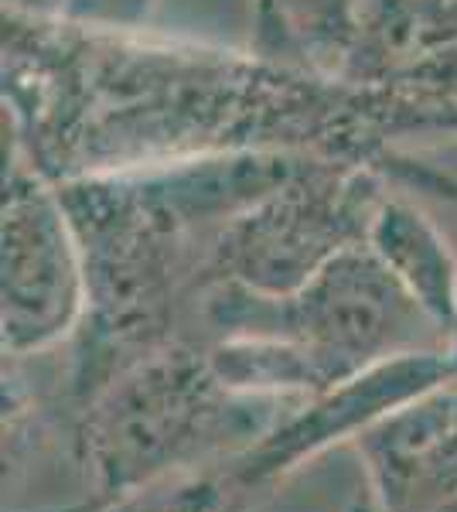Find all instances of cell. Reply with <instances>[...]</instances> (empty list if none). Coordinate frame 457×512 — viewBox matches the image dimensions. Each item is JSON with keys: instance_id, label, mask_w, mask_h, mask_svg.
<instances>
[{"instance_id": "6da1fadb", "label": "cell", "mask_w": 457, "mask_h": 512, "mask_svg": "<svg viewBox=\"0 0 457 512\" xmlns=\"http://www.w3.org/2000/svg\"><path fill=\"white\" fill-rule=\"evenodd\" d=\"M0 28L4 147L55 185L222 154L345 158L386 175L400 140L430 134L420 106L256 48L14 11Z\"/></svg>"}, {"instance_id": "7a4b0ae2", "label": "cell", "mask_w": 457, "mask_h": 512, "mask_svg": "<svg viewBox=\"0 0 457 512\" xmlns=\"http://www.w3.org/2000/svg\"><path fill=\"white\" fill-rule=\"evenodd\" d=\"M294 154H222L58 181L82 267L86 315L55 386L62 414L178 338H195L209 263L239 212L290 171Z\"/></svg>"}, {"instance_id": "3957f363", "label": "cell", "mask_w": 457, "mask_h": 512, "mask_svg": "<svg viewBox=\"0 0 457 512\" xmlns=\"http://www.w3.org/2000/svg\"><path fill=\"white\" fill-rule=\"evenodd\" d=\"M301 400L239 393L212 369L198 338H178L62 417L65 444L93 499L171 475L222 472L267 437Z\"/></svg>"}, {"instance_id": "277c9868", "label": "cell", "mask_w": 457, "mask_h": 512, "mask_svg": "<svg viewBox=\"0 0 457 512\" xmlns=\"http://www.w3.org/2000/svg\"><path fill=\"white\" fill-rule=\"evenodd\" d=\"M195 325L205 345L229 335L284 338L301 352L318 393L396 355L447 349V338L369 246L342 253L284 297L236 284L205 287Z\"/></svg>"}, {"instance_id": "5b68a950", "label": "cell", "mask_w": 457, "mask_h": 512, "mask_svg": "<svg viewBox=\"0 0 457 512\" xmlns=\"http://www.w3.org/2000/svg\"><path fill=\"white\" fill-rule=\"evenodd\" d=\"M393 185L379 168L345 158H297L263 198L226 226L209 263L212 284L284 297L331 260L359 250Z\"/></svg>"}, {"instance_id": "8992f818", "label": "cell", "mask_w": 457, "mask_h": 512, "mask_svg": "<svg viewBox=\"0 0 457 512\" xmlns=\"http://www.w3.org/2000/svg\"><path fill=\"white\" fill-rule=\"evenodd\" d=\"M86 315V267L58 185L4 147L0 349L31 359L72 342Z\"/></svg>"}, {"instance_id": "52a82bcc", "label": "cell", "mask_w": 457, "mask_h": 512, "mask_svg": "<svg viewBox=\"0 0 457 512\" xmlns=\"http://www.w3.org/2000/svg\"><path fill=\"white\" fill-rule=\"evenodd\" d=\"M451 379H457V369L447 349L406 352L379 362V366L297 403L256 448H249L243 458L222 468L226 485L236 499H243L253 489L284 482L307 461L321 458L331 448H342V444H355L382 417L396 414L406 403L420 400L423 393L437 390Z\"/></svg>"}, {"instance_id": "ba28073f", "label": "cell", "mask_w": 457, "mask_h": 512, "mask_svg": "<svg viewBox=\"0 0 457 512\" xmlns=\"http://www.w3.org/2000/svg\"><path fill=\"white\" fill-rule=\"evenodd\" d=\"M338 79L430 113L457 137V0H362Z\"/></svg>"}, {"instance_id": "9c48e42d", "label": "cell", "mask_w": 457, "mask_h": 512, "mask_svg": "<svg viewBox=\"0 0 457 512\" xmlns=\"http://www.w3.org/2000/svg\"><path fill=\"white\" fill-rule=\"evenodd\" d=\"M379 512L457 506V379L372 424L359 441Z\"/></svg>"}, {"instance_id": "30bf717a", "label": "cell", "mask_w": 457, "mask_h": 512, "mask_svg": "<svg viewBox=\"0 0 457 512\" xmlns=\"http://www.w3.org/2000/svg\"><path fill=\"white\" fill-rule=\"evenodd\" d=\"M365 246L420 304L437 332L451 335L457 315V250L437 222L406 198L386 195L372 216Z\"/></svg>"}, {"instance_id": "8fae6325", "label": "cell", "mask_w": 457, "mask_h": 512, "mask_svg": "<svg viewBox=\"0 0 457 512\" xmlns=\"http://www.w3.org/2000/svg\"><path fill=\"white\" fill-rule=\"evenodd\" d=\"M253 48L277 62L338 76L362 0H253Z\"/></svg>"}, {"instance_id": "7c38bea8", "label": "cell", "mask_w": 457, "mask_h": 512, "mask_svg": "<svg viewBox=\"0 0 457 512\" xmlns=\"http://www.w3.org/2000/svg\"><path fill=\"white\" fill-rule=\"evenodd\" d=\"M232 499L236 495H232L222 472H191L110 495V499L86 495V499L69 502V506L35 512H226Z\"/></svg>"}, {"instance_id": "4fadbf2b", "label": "cell", "mask_w": 457, "mask_h": 512, "mask_svg": "<svg viewBox=\"0 0 457 512\" xmlns=\"http://www.w3.org/2000/svg\"><path fill=\"white\" fill-rule=\"evenodd\" d=\"M157 0H69L62 18L93 28H144Z\"/></svg>"}, {"instance_id": "5bb4252c", "label": "cell", "mask_w": 457, "mask_h": 512, "mask_svg": "<svg viewBox=\"0 0 457 512\" xmlns=\"http://www.w3.org/2000/svg\"><path fill=\"white\" fill-rule=\"evenodd\" d=\"M69 0H4V11L31 14V18H62Z\"/></svg>"}, {"instance_id": "9a60e30c", "label": "cell", "mask_w": 457, "mask_h": 512, "mask_svg": "<svg viewBox=\"0 0 457 512\" xmlns=\"http://www.w3.org/2000/svg\"><path fill=\"white\" fill-rule=\"evenodd\" d=\"M447 352H451V359H454V369H457V315H454L451 335H447Z\"/></svg>"}, {"instance_id": "2e32d148", "label": "cell", "mask_w": 457, "mask_h": 512, "mask_svg": "<svg viewBox=\"0 0 457 512\" xmlns=\"http://www.w3.org/2000/svg\"><path fill=\"white\" fill-rule=\"evenodd\" d=\"M226 512H246V506H243V499H232L229 506H226Z\"/></svg>"}]
</instances>
